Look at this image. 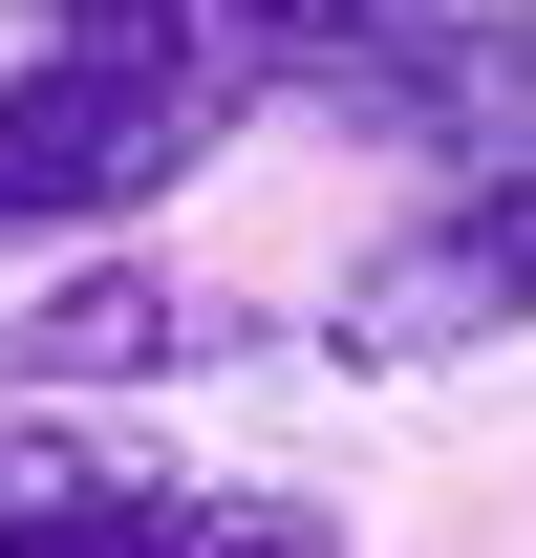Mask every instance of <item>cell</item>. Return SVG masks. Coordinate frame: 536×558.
<instances>
[{"label":"cell","instance_id":"cell-5","mask_svg":"<svg viewBox=\"0 0 536 558\" xmlns=\"http://www.w3.org/2000/svg\"><path fill=\"white\" fill-rule=\"evenodd\" d=\"M0 558H343V515L322 494H236V473H150L108 515H65V537H0Z\"/></svg>","mask_w":536,"mask_h":558},{"label":"cell","instance_id":"cell-2","mask_svg":"<svg viewBox=\"0 0 536 558\" xmlns=\"http://www.w3.org/2000/svg\"><path fill=\"white\" fill-rule=\"evenodd\" d=\"M515 323H536V172H472V194H429L387 258L322 301V344H343V365H387V387H407V365L515 344Z\"/></svg>","mask_w":536,"mask_h":558},{"label":"cell","instance_id":"cell-3","mask_svg":"<svg viewBox=\"0 0 536 558\" xmlns=\"http://www.w3.org/2000/svg\"><path fill=\"white\" fill-rule=\"evenodd\" d=\"M258 344V301L236 279H172V258H86L44 301H0V387L22 409H108V387H194V365Z\"/></svg>","mask_w":536,"mask_h":558},{"label":"cell","instance_id":"cell-4","mask_svg":"<svg viewBox=\"0 0 536 558\" xmlns=\"http://www.w3.org/2000/svg\"><path fill=\"white\" fill-rule=\"evenodd\" d=\"M343 108L387 150H429V172H536V0H472V22H407L387 65H343Z\"/></svg>","mask_w":536,"mask_h":558},{"label":"cell","instance_id":"cell-1","mask_svg":"<svg viewBox=\"0 0 536 558\" xmlns=\"http://www.w3.org/2000/svg\"><path fill=\"white\" fill-rule=\"evenodd\" d=\"M215 150H236V86L44 44V65L0 86V236H108V215H172Z\"/></svg>","mask_w":536,"mask_h":558},{"label":"cell","instance_id":"cell-6","mask_svg":"<svg viewBox=\"0 0 536 558\" xmlns=\"http://www.w3.org/2000/svg\"><path fill=\"white\" fill-rule=\"evenodd\" d=\"M108 494H150L108 429H65V409H44V429H0V537H65V515H108Z\"/></svg>","mask_w":536,"mask_h":558}]
</instances>
